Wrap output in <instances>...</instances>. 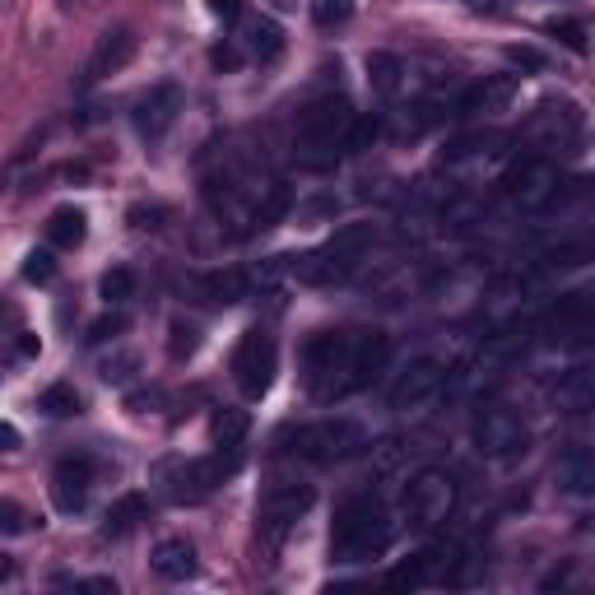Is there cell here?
Returning <instances> with one entry per match:
<instances>
[{"mask_svg":"<svg viewBox=\"0 0 595 595\" xmlns=\"http://www.w3.org/2000/svg\"><path fill=\"white\" fill-rule=\"evenodd\" d=\"M442 381H447V367L442 363H437V359H414L405 373L391 381V410H400V414L424 410L428 400H437Z\"/></svg>","mask_w":595,"mask_h":595,"instance_id":"11","label":"cell"},{"mask_svg":"<svg viewBox=\"0 0 595 595\" xmlns=\"http://www.w3.org/2000/svg\"><path fill=\"white\" fill-rule=\"evenodd\" d=\"M38 410H47L51 418H70V414H80V396H75V387H65V381H57V387H47V391H42Z\"/></svg>","mask_w":595,"mask_h":595,"instance_id":"26","label":"cell"},{"mask_svg":"<svg viewBox=\"0 0 595 595\" xmlns=\"http://www.w3.org/2000/svg\"><path fill=\"white\" fill-rule=\"evenodd\" d=\"M377 139V121L373 117H354V131H349V149H367Z\"/></svg>","mask_w":595,"mask_h":595,"instance_id":"31","label":"cell"},{"mask_svg":"<svg viewBox=\"0 0 595 595\" xmlns=\"http://www.w3.org/2000/svg\"><path fill=\"white\" fill-rule=\"evenodd\" d=\"M470 437H475V447L484 457H517V451H526V424H521L517 410L507 405H479L475 424H470Z\"/></svg>","mask_w":595,"mask_h":595,"instance_id":"9","label":"cell"},{"mask_svg":"<svg viewBox=\"0 0 595 595\" xmlns=\"http://www.w3.org/2000/svg\"><path fill=\"white\" fill-rule=\"evenodd\" d=\"M279 5H289V0H279Z\"/></svg>","mask_w":595,"mask_h":595,"instance_id":"38","label":"cell"},{"mask_svg":"<svg viewBox=\"0 0 595 595\" xmlns=\"http://www.w3.org/2000/svg\"><path fill=\"white\" fill-rule=\"evenodd\" d=\"M349 14H354V0H312V20H317L321 28L349 24Z\"/></svg>","mask_w":595,"mask_h":595,"instance_id":"27","label":"cell"},{"mask_svg":"<svg viewBox=\"0 0 595 595\" xmlns=\"http://www.w3.org/2000/svg\"><path fill=\"white\" fill-rule=\"evenodd\" d=\"M558 488L568 498H595V447H572L558 457Z\"/></svg>","mask_w":595,"mask_h":595,"instance_id":"16","label":"cell"},{"mask_svg":"<svg viewBox=\"0 0 595 595\" xmlns=\"http://www.w3.org/2000/svg\"><path fill=\"white\" fill-rule=\"evenodd\" d=\"M209 14H219V20H238L242 0H209Z\"/></svg>","mask_w":595,"mask_h":595,"instance_id":"34","label":"cell"},{"mask_svg":"<svg viewBox=\"0 0 595 595\" xmlns=\"http://www.w3.org/2000/svg\"><path fill=\"white\" fill-rule=\"evenodd\" d=\"M145 512H149V498H145V494H121V498L112 502V512H108V531H112V535L131 531Z\"/></svg>","mask_w":595,"mask_h":595,"instance_id":"24","label":"cell"},{"mask_svg":"<svg viewBox=\"0 0 595 595\" xmlns=\"http://www.w3.org/2000/svg\"><path fill=\"white\" fill-rule=\"evenodd\" d=\"M502 186H507V201H512L521 215H545V209H554L558 196H563V178H558V168L549 159H521L502 178Z\"/></svg>","mask_w":595,"mask_h":595,"instance_id":"7","label":"cell"},{"mask_svg":"<svg viewBox=\"0 0 595 595\" xmlns=\"http://www.w3.org/2000/svg\"><path fill=\"white\" fill-rule=\"evenodd\" d=\"M279 447H284L289 457H298V461L330 465V461L354 457V451L363 447V428L354 424V418H344V414L307 418V424H298V428H289L284 437H279Z\"/></svg>","mask_w":595,"mask_h":595,"instance_id":"3","label":"cell"},{"mask_svg":"<svg viewBox=\"0 0 595 595\" xmlns=\"http://www.w3.org/2000/svg\"><path fill=\"white\" fill-rule=\"evenodd\" d=\"M391 359L387 330H317L303 344L307 391L317 400H344L363 391Z\"/></svg>","mask_w":595,"mask_h":595,"instance_id":"1","label":"cell"},{"mask_svg":"<svg viewBox=\"0 0 595 595\" xmlns=\"http://www.w3.org/2000/svg\"><path fill=\"white\" fill-rule=\"evenodd\" d=\"M391 512L381 507L373 494H354L340 502L336 526H330V558L336 563H367V558H381L391 545Z\"/></svg>","mask_w":595,"mask_h":595,"instance_id":"2","label":"cell"},{"mask_svg":"<svg viewBox=\"0 0 595 595\" xmlns=\"http://www.w3.org/2000/svg\"><path fill=\"white\" fill-rule=\"evenodd\" d=\"M38 349H42V344H38V340H33L28 330H24V336H20V354H24V359H33V354H38Z\"/></svg>","mask_w":595,"mask_h":595,"instance_id":"35","label":"cell"},{"mask_svg":"<svg viewBox=\"0 0 595 595\" xmlns=\"http://www.w3.org/2000/svg\"><path fill=\"white\" fill-rule=\"evenodd\" d=\"M0 442H5V451H14V447H20V433H14V424H5V428H0Z\"/></svg>","mask_w":595,"mask_h":595,"instance_id":"36","label":"cell"},{"mask_svg":"<svg viewBox=\"0 0 595 595\" xmlns=\"http://www.w3.org/2000/svg\"><path fill=\"white\" fill-rule=\"evenodd\" d=\"M51 275H57V260H51V252H33L28 266H24V279H28V284H47Z\"/></svg>","mask_w":595,"mask_h":595,"instance_id":"30","label":"cell"},{"mask_svg":"<svg viewBox=\"0 0 595 595\" xmlns=\"http://www.w3.org/2000/svg\"><path fill=\"white\" fill-rule=\"evenodd\" d=\"M135 57V38L126 28H112V33H102L98 38V51H94V65H89V75H112V70H121Z\"/></svg>","mask_w":595,"mask_h":595,"instance_id":"19","label":"cell"},{"mask_svg":"<svg viewBox=\"0 0 595 595\" xmlns=\"http://www.w3.org/2000/svg\"><path fill=\"white\" fill-rule=\"evenodd\" d=\"M84 209L75 205H61V209H51V219H47V242L51 247H65V252H75L80 242H84Z\"/></svg>","mask_w":595,"mask_h":595,"instance_id":"21","label":"cell"},{"mask_svg":"<svg viewBox=\"0 0 595 595\" xmlns=\"http://www.w3.org/2000/svg\"><path fill=\"white\" fill-rule=\"evenodd\" d=\"M367 247H373V223H344V229L330 233L326 247L298 256L293 275L303 279V284H340V279L354 275Z\"/></svg>","mask_w":595,"mask_h":595,"instance_id":"4","label":"cell"},{"mask_svg":"<svg viewBox=\"0 0 595 595\" xmlns=\"http://www.w3.org/2000/svg\"><path fill=\"white\" fill-rule=\"evenodd\" d=\"M182 112V89L178 84H154V89L135 102V131L145 139H159L172 131V121Z\"/></svg>","mask_w":595,"mask_h":595,"instance_id":"13","label":"cell"},{"mask_svg":"<svg viewBox=\"0 0 595 595\" xmlns=\"http://www.w3.org/2000/svg\"><path fill=\"white\" fill-rule=\"evenodd\" d=\"M354 108L340 98H321L312 102V108H303V117H298V154H303L307 163H330L340 149H349V131H354Z\"/></svg>","mask_w":595,"mask_h":595,"instance_id":"5","label":"cell"},{"mask_svg":"<svg viewBox=\"0 0 595 595\" xmlns=\"http://www.w3.org/2000/svg\"><path fill=\"white\" fill-rule=\"evenodd\" d=\"M215 65H238V51H229V47H219V51H215Z\"/></svg>","mask_w":595,"mask_h":595,"instance_id":"37","label":"cell"},{"mask_svg":"<svg viewBox=\"0 0 595 595\" xmlns=\"http://www.w3.org/2000/svg\"><path fill=\"white\" fill-rule=\"evenodd\" d=\"M98 293L108 298V303H126V298L135 293V275L126 270V266H117V270H108L102 275V284H98Z\"/></svg>","mask_w":595,"mask_h":595,"instance_id":"28","label":"cell"},{"mask_svg":"<svg viewBox=\"0 0 595 595\" xmlns=\"http://www.w3.org/2000/svg\"><path fill=\"white\" fill-rule=\"evenodd\" d=\"M457 502H461V484L442 465H424L405 484V512H410L414 526H424V531L447 526V521L457 517Z\"/></svg>","mask_w":595,"mask_h":595,"instance_id":"6","label":"cell"},{"mask_svg":"<svg viewBox=\"0 0 595 595\" xmlns=\"http://www.w3.org/2000/svg\"><path fill=\"white\" fill-rule=\"evenodd\" d=\"M89 488H94V461L89 457H65L57 470H51V502L61 512H80L89 502Z\"/></svg>","mask_w":595,"mask_h":595,"instance_id":"14","label":"cell"},{"mask_svg":"<svg viewBox=\"0 0 595 595\" xmlns=\"http://www.w3.org/2000/svg\"><path fill=\"white\" fill-rule=\"evenodd\" d=\"M512 98H517V80L512 75H488L461 98V112L465 117H498V112L512 108Z\"/></svg>","mask_w":595,"mask_h":595,"instance_id":"15","label":"cell"},{"mask_svg":"<svg viewBox=\"0 0 595 595\" xmlns=\"http://www.w3.org/2000/svg\"><path fill=\"white\" fill-rule=\"evenodd\" d=\"M549 38H558L568 51H576V57L586 51V28L576 24V20H549Z\"/></svg>","mask_w":595,"mask_h":595,"instance_id":"29","label":"cell"},{"mask_svg":"<svg viewBox=\"0 0 595 595\" xmlns=\"http://www.w3.org/2000/svg\"><path fill=\"white\" fill-rule=\"evenodd\" d=\"M554 400L568 414L595 410V367H572V373H563L558 377V387H554Z\"/></svg>","mask_w":595,"mask_h":595,"instance_id":"18","label":"cell"},{"mask_svg":"<svg viewBox=\"0 0 595 595\" xmlns=\"http://www.w3.org/2000/svg\"><path fill=\"white\" fill-rule=\"evenodd\" d=\"M201 289H205L209 303H238V298L247 293V279H242L238 270H215V275L201 279Z\"/></svg>","mask_w":595,"mask_h":595,"instance_id":"23","label":"cell"},{"mask_svg":"<svg viewBox=\"0 0 595 595\" xmlns=\"http://www.w3.org/2000/svg\"><path fill=\"white\" fill-rule=\"evenodd\" d=\"M149 568H154L159 582H186V576L196 572V549H191L186 539H159V545H154Z\"/></svg>","mask_w":595,"mask_h":595,"instance_id":"17","label":"cell"},{"mask_svg":"<svg viewBox=\"0 0 595 595\" xmlns=\"http://www.w3.org/2000/svg\"><path fill=\"white\" fill-rule=\"evenodd\" d=\"M121 326H126V321H121V317H98V321L89 326V340H94V344H102V340H112V336H121Z\"/></svg>","mask_w":595,"mask_h":595,"instance_id":"32","label":"cell"},{"mask_svg":"<svg viewBox=\"0 0 595 595\" xmlns=\"http://www.w3.org/2000/svg\"><path fill=\"white\" fill-rule=\"evenodd\" d=\"M209 433H215L219 447H242V437H247V410H219L215 424H209Z\"/></svg>","mask_w":595,"mask_h":595,"instance_id":"25","label":"cell"},{"mask_svg":"<svg viewBox=\"0 0 595 595\" xmlns=\"http://www.w3.org/2000/svg\"><path fill=\"white\" fill-rule=\"evenodd\" d=\"M242 42H247L252 57L275 61L279 51H284V28H279L275 20H266V14H256V20L242 24Z\"/></svg>","mask_w":595,"mask_h":595,"instance_id":"20","label":"cell"},{"mask_svg":"<svg viewBox=\"0 0 595 595\" xmlns=\"http://www.w3.org/2000/svg\"><path fill=\"white\" fill-rule=\"evenodd\" d=\"M312 484H293V479H279V484H270L266 494H260V526H266V535L270 539H279L298 517L312 507Z\"/></svg>","mask_w":595,"mask_h":595,"instance_id":"12","label":"cell"},{"mask_svg":"<svg viewBox=\"0 0 595 595\" xmlns=\"http://www.w3.org/2000/svg\"><path fill=\"white\" fill-rule=\"evenodd\" d=\"M275 367H279L275 340L266 336V330H247L233 349V381L242 387V396H252V400L266 396L270 381H275Z\"/></svg>","mask_w":595,"mask_h":595,"instance_id":"8","label":"cell"},{"mask_svg":"<svg viewBox=\"0 0 595 595\" xmlns=\"http://www.w3.org/2000/svg\"><path fill=\"white\" fill-rule=\"evenodd\" d=\"M289 215V186L284 182H270V186H260V196L252 205V229H275L279 219Z\"/></svg>","mask_w":595,"mask_h":595,"instance_id":"22","label":"cell"},{"mask_svg":"<svg viewBox=\"0 0 595 595\" xmlns=\"http://www.w3.org/2000/svg\"><path fill=\"white\" fill-rule=\"evenodd\" d=\"M0 526H5V535H20L24 531V512H20V502H0Z\"/></svg>","mask_w":595,"mask_h":595,"instance_id":"33","label":"cell"},{"mask_svg":"<svg viewBox=\"0 0 595 595\" xmlns=\"http://www.w3.org/2000/svg\"><path fill=\"white\" fill-rule=\"evenodd\" d=\"M457 568H461V554L451 545H428L418 549L410 563H400L387 572V586L400 591H418V586H437V582H457Z\"/></svg>","mask_w":595,"mask_h":595,"instance_id":"10","label":"cell"}]
</instances>
